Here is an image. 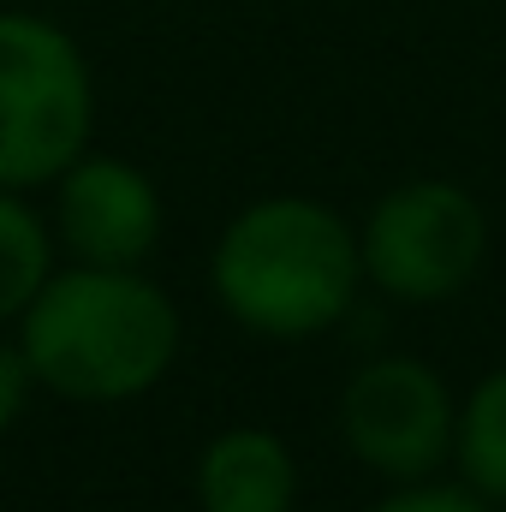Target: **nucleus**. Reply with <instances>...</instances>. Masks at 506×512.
<instances>
[{
	"mask_svg": "<svg viewBox=\"0 0 506 512\" xmlns=\"http://www.w3.org/2000/svg\"><path fill=\"white\" fill-rule=\"evenodd\" d=\"M370 512H495L477 489L465 483H399V495H381Z\"/></svg>",
	"mask_w": 506,
	"mask_h": 512,
	"instance_id": "9d476101",
	"label": "nucleus"
},
{
	"mask_svg": "<svg viewBox=\"0 0 506 512\" xmlns=\"http://www.w3.org/2000/svg\"><path fill=\"white\" fill-rule=\"evenodd\" d=\"M459 405L423 358H370L340 393L346 453L387 483H423L453 459Z\"/></svg>",
	"mask_w": 506,
	"mask_h": 512,
	"instance_id": "39448f33",
	"label": "nucleus"
},
{
	"mask_svg": "<svg viewBox=\"0 0 506 512\" xmlns=\"http://www.w3.org/2000/svg\"><path fill=\"white\" fill-rule=\"evenodd\" d=\"M96 131V78L72 30L42 12H0V185H54Z\"/></svg>",
	"mask_w": 506,
	"mask_h": 512,
	"instance_id": "7ed1b4c3",
	"label": "nucleus"
},
{
	"mask_svg": "<svg viewBox=\"0 0 506 512\" xmlns=\"http://www.w3.org/2000/svg\"><path fill=\"white\" fill-rule=\"evenodd\" d=\"M161 191L143 167L120 155L84 149L54 179V245L72 262L96 268H143L161 245Z\"/></svg>",
	"mask_w": 506,
	"mask_h": 512,
	"instance_id": "423d86ee",
	"label": "nucleus"
},
{
	"mask_svg": "<svg viewBox=\"0 0 506 512\" xmlns=\"http://www.w3.org/2000/svg\"><path fill=\"white\" fill-rule=\"evenodd\" d=\"M30 393H36V370H30V358H24V346H18V340H0V435L24 417Z\"/></svg>",
	"mask_w": 506,
	"mask_h": 512,
	"instance_id": "9b49d317",
	"label": "nucleus"
},
{
	"mask_svg": "<svg viewBox=\"0 0 506 512\" xmlns=\"http://www.w3.org/2000/svg\"><path fill=\"white\" fill-rule=\"evenodd\" d=\"M179 340V304L143 268H54L18 316V346L36 370V387L72 405L143 399L173 370Z\"/></svg>",
	"mask_w": 506,
	"mask_h": 512,
	"instance_id": "f257e3e1",
	"label": "nucleus"
},
{
	"mask_svg": "<svg viewBox=\"0 0 506 512\" xmlns=\"http://www.w3.org/2000/svg\"><path fill=\"white\" fill-rule=\"evenodd\" d=\"M209 286L215 304L262 340L328 334L364 286L358 227L322 197H256L221 227Z\"/></svg>",
	"mask_w": 506,
	"mask_h": 512,
	"instance_id": "f03ea898",
	"label": "nucleus"
},
{
	"mask_svg": "<svg viewBox=\"0 0 506 512\" xmlns=\"http://www.w3.org/2000/svg\"><path fill=\"white\" fill-rule=\"evenodd\" d=\"M453 465L465 489H477L489 507H506V364L459 399Z\"/></svg>",
	"mask_w": 506,
	"mask_h": 512,
	"instance_id": "6e6552de",
	"label": "nucleus"
},
{
	"mask_svg": "<svg viewBox=\"0 0 506 512\" xmlns=\"http://www.w3.org/2000/svg\"><path fill=\"white\" fill-rule=\"evenodd\" d=\"M364 280L399 304H447L459 298L483 256H489V215L453 179H405L358 227Z\"/></svg>",
	"mask_w": 506,
	"mask_h": 512,
	"instance_id": "20e7f679",
	"label": "nucleus"
},
{
	"mask_svg": "<svg viewBox=\"0 0 506 512\" xmlns=\"http://www.w3.org/2000/svg\"><path fill=\"white\" fill-rule=\"evenodd\" d=\"M197 507L292 512L298 507V459H292V447L262 423H233V429L209 435V447L197 453Z\"/></svg>",
	"mask_w": 506,
	"mask_h": 512,
	"instance_id": "0eeeda50",
	"label": "nucleus"
},
{
	"mask_svg": "<svg viewBox=\"0 0 506 512\" xmlns=\"http://www.w3.org/2000/svg\"><path fill=\"white\" fill-rule=\"evenodd\" d=\"M54 274V233L24 203V191L0 185V328L24 316L36 286Z\"/></svg>",
	"mask_w": 506,
	"mask_h": 512,
	"instance_id": "1a4fd4ad",
	"label": "nucleus"
}]
</instances>
